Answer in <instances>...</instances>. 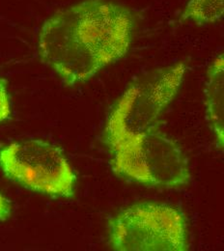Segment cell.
<instances>
[{"mask_svg":"<svg viewBox=\"0 0 224 251\" xmlns=\"http://www.w3.org/2000/svg\"><path fill=\"white\" fill-rule=\"evenodd\" d=\"M136 28L137 17L127 6L113 0H82L44 23L39 55L67 86H77L122 59Z\"/></svg>","mask_w":224,"mask_h":251,"instance_id":"cell-1","label":"cell"},{"mask_svg":"<svg viewBox=\"0 0 224 251\" xmlns=\"http://www.w3.org/2000/svg\"><path fill=\"white\" fill-rule=\"evenodd\" d=\"M188 66L185 62L154 69L129 84L113 105L102 140L113 150L159 128V120L178 94Z\"/></svg>","mask_w":224,"mask_h":251,"instance_id":"cell-2","label":"cell"},{"mask_svg":"<svg viewBox=\"0 0 224 251\" xmlns=\"http://www.w3.org/2000/svg\"><path fill=\"white\" fill-rule=\"evenodd\" d=\"M111 249L118 251L190 250L187 221L177 208L141 202L120 211L108 224Z\"/></svg>","mask_w":224,"mask_h":251,"instance_id":"cell-3","label":"cell"},{"mask_svg":"<svg viewBox=\"0 0 224 251\" xmlns=\"http://www.w3.org/2000/svg\"><path fill=\"white\" fill-rule=\"evenodd\" d=\"M113 172L146 187L180 188L192 179L188 158L180 146L159 128L110 151Z\"/></svg>","mask_w":224,"mask_h":251,"instance_id":"cell-4","label":"cell"},{"mask_svg":"<svg viewBox=\"0 0 224 251\" xmlns=\"http://www.w3.org/2000/svg\"><path fill=\"white\" fill-rule=\"evenodd\" d=\"M0 168L12 181L53 197L75 195L76 177L63 151L49 142L29 139L0 149Z\"/></svg>","mask_w":224,"mask_h":251,"instance_id":"cell-5","label":"cell"},{"mask_svg":"<svg viewBox=\"0 0 224 251\" xmlns=\"http://www.w3.org/2000/svg\"><path fill=\"white\" fill-rule=\"evenodd\" d=\"M206 112L212 130L215 133L218 147L224 149V60L219 55L207 73L205 88Z\"/></svg>","mask_w":224,"mask_h":251,"instance_id":"cell-6","label":"cell"},{"mask_svg":"<svg viewBox=\"0 0 224 251\" xmlns=\"http://www.w3.org/2000/svg\"><path fill=\"white\" fill-rule=\"evenodd\" d=\"M224 0H190L179 16V21L196 25H215L224 18Z\"/></svg>","mask_w":224,"mask_h":251,"instance_id":"cell-7","label":"cell"},{"mask_svg":"<svg viewBox=\"0 0 224 251\" xmlns=\"http://www.w3.org/2000/svg\"><path fill=\"white\" fill-rule=\"evenodd\" d=\"M11 115V103L7 90L6 81L0 76V122L8 119Z\"/></svg>","mask_w":224,"mask_h":251,"instance_id":"cell-8","label":"cell"},{"mask_svg":"<svg viewBox=\"0 0 224 251\" xmlns=\"http://www.w3.org/2000/svg\"><path fill=\"white\" fill-rule=\"evenodd\" d=\"M11 204L7 198L0 193V220H7L11 216Z\"/></svg>","mask_w":224,"mask_h":251,"instance_id":"cell-9","label":"cell"}]
</instances>
